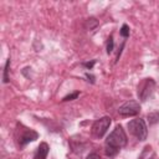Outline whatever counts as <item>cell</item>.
Here are the masks:
<instances>
[{"mask_svg": "<svg viewBox=\"0 0 159 159\" xmlns=\"http://www.w3.org/2000/svg\"><path fill=\"white\" fill-rule=\"evenodd\" d=\"M127 144V135L122 125H117L113 132L107 137L106 143H104V152L107 157L113 158L118 154L119 149L123 148Z\"/></svg>", "mask_w": 159, "mask_h": 159, "instance_id": "6da1fadb", "label": "cell"}, {"mask_svg": "<svg viewBox=\"0 0 159 159\" xmlns=\"http://www.w3.org/2000/svg\"><path fill=\"white\" fill-rule=\"evenodd\" d=\"M139 112H140V104L135 101H128L123 103L118 109V113L123 117H133L137 116Z\"/></svg>", "mask_w": 159, "mask_h": 159, "instance_id": "5b68a950", "label": "cell"}, {"mask_svg": "<svg viewBox=\"0 0 159 159\" xmlns=\"http://www.w3.org/2000/svg\"><path fill=\"white\" fill-rule=\"evenodd\" d=\"M80 96V92L78 91H76V92H73V93H71V94H68V96H66V97H63V102H67V101H72V99H76L77 97Z\"/></svg>", "mask_w": 159, "mask_h": 159, "instance_id": "4fadbf2b", "label": "cell"}, {"mask_svg": "<svg viewBox=\"0 0 159 159\" xmlns=\"http://www.w3.org/2000/svg\"><path fill=\"white\" fill-rule=\"evenodd\" d=\"M111 122H112L111 120V117H107V116L106 117H102V118H99L97 120H94L93 124H92V128H91L92 134L96 138H102L106 134L107 129L109 128Z\"/></svg>", "mask_w": 159, "mask_h": 159, "instance_id": "277c9868", "label": "cell"}, {"mask_svg": "<svg viewBox=\"0 0 159 159\" xmlns=\"http://www.w3.org/2000/svg\"><path fill=\"white\" fill-rule=\"evenodd\" d=\"M148 119H149V123L150 124H154L159 120V113L158 112H153V113H149L148 114Z\"/></svg>", "mask_w": 159, "mask_h": 159, "instance_id": "30bf717a", "label": "cell"}, {"mask_svg": "<svg viewBox=\"0 0 159 159\" xmlns=\"http://www.w3.org/2000/svg\"><path fill=\"white\" fill-rule=\"evenodd\" d=\"M48 149L50 148H48L47 143H45V142L40 143V145L35 153V159H46V157L48 154Z\"/></svg>", "mask_w": 159, "mask_h": 159, "instance_id": "52a82bcc", "label": "cell"}, {"mask_svg": "<svg viewBox=\"0 0 159 159\" xmlns=\"http://www.w3.org/2000/svg\"><path fill=\"white\" fill-rule=\"evenodd\" d=\"M119 34H120V36H123L124 39H127L128 36H129V27H128V25H123L122 26V29L119 30Z\"/></svg>", "mask_w": 159, "mask_h": 159, "instance_id": "7c38bea8", "label": "cell"}, {"mask_svg": "<svg viewBox=\"0 0 159 159\" xmlns=\"http://www.w3.org/2000/svg\"><path fill=\"white\" fill-rule=\"evenodd\" d=\"M113 46H114V43H113V37L109 36L108 42H107V53H111V52L113 51Z\"/></svg>", "mask_w": 159, "mask_h": 159, "instance_id": "5bb4252c", "label": "cell"}, {"mask_svg": "<svg viewBox=\"0 0 159 159\" xmlns=\"http://www.w3.org/2000/svg\"><path fill=\"white\" fill-rule=\"evenodd\" d=\"M150 149H152V147L150 145H147L145 148H144V150H143V153L140 154V158L139 159H154V157L153 158H149V152H150Z\"/></svg>", "mask_w": 159, "mask_h": 159, "instance_id": "8fae6325", "label": "cell"}, {"mask_svg": "<svg viewBox=\"0 0 159 159\" xmlns=\"http://www.w3.org/2000/svg\"><path fill=\"white\" fill-rule=\"evenodd\" d=\"M97 26H98V21H97L94 17L87 19V21H86V27H87L88 30H93V29L97 27Z\"/></svg>", "mask_w": 159, "mask_h": 159, "instance_id": "9c48e42d", "label": "cell"}, {"mask_svg": "<svg viewBox=\"0 0 159 159\" xmlns=\"http://www.w3.org/2000/svg\"><path fill=\"white\" fill-rule=\"evenodd\" d=\"M9 68H10V58L6 60L5 67H4V76H2V82L7 83L9 82Z\"/></svg>", "mask_w": 159, "mask_h": 159, "instance_id": "ba28073f", "label": "cell"}, {"mask_svg": "<svg viewBox=\"0 0 159 159\" xmlns=\"http://www.w3.org/2000/svg\"><path fill=\"white\" fill-rule=\"evenodd\" d=\"M86 159H101V157H99V154H97V153H91V154L87 155Z\"/></svg>", "mask_w": 159, "mask_h": 159, "instance_id": "9a60e30c", "label": "cell"}, {"mask_svg": "<svg viewBox=\"0 0 159 159\" xmlns=\"http://www.w3.org/2000/svg\"><path fill=\"white\" fill-rule=\"evenodd\" d=\"M154 88H155V82H154V80H152V78H144V80L138 84V89H137L138 98H139L142 102L147 101V99L152 96Z\"/></svg>", "mask_w": 159, "mask_h": 159, "instance_id": "3957f363", "label": "cell"}, {"mask_svg": "<svg viewBox=\"0 0 159 159\" xmlns=\"http://www.w3.org/2000/svg\"><path fill=\"white\" fill-rule=\"evenodd\" d=\"M128 129L132 135H134L138 140L143 142L147 139L148 137V129H147V124L144 122V119L142 118H135V119H132L129 123H128Z\"/></svg>", "mask_w": 159, "mask_h": 159, "instance_id": "7a4b0ae2", "label": "cell"}, {"mask_svg": "<svg viewBox=\"0 0 159 159\" xmlns=\"http://www.w3.org/2000/svg\"><path fill=\"white\" fill-rule=\"evenodd\" d=\"M39 138V134L32 130V129H29V128H22L19 130V135H17V143L20 147H24L26 145L27 143L30 142H34Z\"/></svg>", "mask_w": 159, "mask_h": 159, "instance_id": "8992f818", "label": "cell"}, {"mask_svg": "<svg viewBox=\"0 0 159 159\" xmlns=\"http://www.w3.org/2000/svg\"><path fill=\"white\" fill-rule=\"evenodd\" d=\"M94 62H96V61H94V60H93V61H92V62H87V63H83V66H84V67H87V68H89V70H91V68H92V67H93V65H94Z\"/></svg>", "mask_w": 159, "mask_h": 159, "instance_id": "2e32d148", "label": "cell"}]
</instances>
